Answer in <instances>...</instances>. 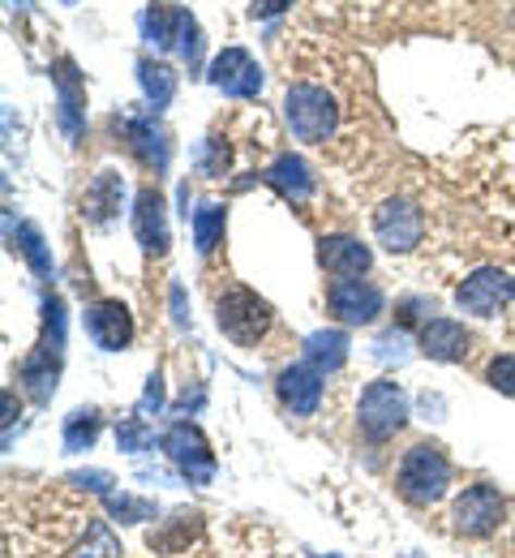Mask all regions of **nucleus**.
I'll return each instance as SVG.
<instances>
[{
  "label": "nucleus",
  "instance_id": "nucleus-1",
  "mask_svg": "<svg viewBox=\"0 0 515 558\" xmlns=\"http://www.w3.org/2000/svg\"><path fill=\"white\" fill-rule=\"evenodd\" d=\"M61 365H65V301L44 296V336L30 349V356L17 365V383L26 387V396L35 404H48L57 396Z\"/></svg>",
  "mask_w": 515,
  "mask_h": 558
},
{
  "label": "nucleus",
  "instance_id": "nucleus-2",
  "mask_svg": "<svg viewBox=\"0 0 515 558\" xmlns=\"http://www.w3.org/2000/svg\"><path fill=\"white\" fill-rule=\"evenodd\" d=\"M395 486H400V494L413 507H430L451 486V464H446V456H442L434 442H417L413 451H404L400 473H395Z\"/></svg>",
  "mask_w": 515,
  "mask_h": 558
},
{
  "label": "nucleus",
  "instance_id": "nucleus-3",
  "mask_svg": "<svg viewBox=\"0 0 515 558\" xmlns=\"http://www.w3.org/2000/svg\"><path fill=\"white\" fill-rule=\"evenodd\" d=\"M216 323H220V331L232 344L249 349V344H258V340L271 331L275 314H271V305H267L258 292H249V288H228L220 296V305H216Z\"/></svg>",
  "mask_w": 515,
  "mask_h": 558
},
{
  "label": "nucleus",
  "instance_id": "nucleus-4",
  "mask_svg": "<svg viewBox=\"0 0 515 558\" xmlns=\"http://www.w3.org/2000/svg\"><path fill=\"white\" fill-rule=\"evenodd\" d=\"M284 117H289V125L301 142H327L335 134L340 108H335L331 90H322L314 82H296L284 95Z\"/></svg>",
  "mask_w": 515,
  "mask_h": 558
},
{
  "label": "nucleus",
  "instance_id": "nucleus-5",
  "mask_svg": "<svg viewBox=\"0 0 515 558\" xmlns=\"http://www.w3.org/2000/svg\"><path fill=\"white\" fill-rule=\"evenodd\" d=\"M404 421H408V396H404L400 383L378 378V383H369L366 391H361L357 425H361V434H366L369 442H387L391 434L404 429Z\"/></svg>",
  "mask_w": 515,
  "mask_h": 558
},
{
  "label": "nucleus",
  "instance_id": "nucleus-6",
  "mask_svg": "<svg viewBox=\"0 0 515 558\" xmlns=\"http://www.w3.org/2000/svg\"><path fill=\"white\" fill-rule=\"evenodd\" d=\"M163 451H168V460L181 469V477H185L189 486H211V482H216V456H211V442L203 438L198 425L176 421V425L163 434Z\"/></svg>",
  "mask_w": 515,
  "mask_h": 558
},
{
  "label": "nucleus",
  "instance_id": "nucleus-7",
  "mask_svg": "<svg viewBox=\"0 0 515 558\" xmlns=\"http://www.w3.org/2000/svg\"><path fill=\"white\" fill-rule=\"evenodd\" d=\"M515 296V279L499 267H481L455 288V305L464 314H477V318H494L507 301Z\"/></svg>",
  "mask_w": 515,
  "mask_h": 558
},
{
  "label": "nucleus",
  "instance_id": "nucleus-8",
  "mask_svg": "<svg viewBox=\"0 0 515 558\" xmlns=\"http://www.w3.org/2000/svg\"><path fill=\"white\" fill-rule=\"evenodd\" d=\"M451 524L464 537H490L503 524V494L494 486H468L451 507Z\"/></svg>",
  "mask_w": 515,
  "mask_h": 558
},
{
  "label": "nucleus",
  "instance_id": "nucleus-9",
  "mask_svg": "<svg viewBox=\"0 0 515 558\" xmlns=\"http://www.w3.org/2000/svg\"><path fill=\"white\" fill-rule=\"evenodd\" d=\"M373 232L391 254H408L426 232V215L413 203H404V198H391V203H382L373 210Z\"/></svg>",
  "mask_w": 515,
  "mask_h": 558
},
{
  "label": "nucleus",
  "instance_id": "nucleus-10",
  "mask_svg": "<svg viewBox=\"0 0 515 558\" xmlns=\"http://www.w3.org/2000/svg\"><path fill=\"white\" fill-rule=\"evenodd\" d=\"M327 305H331V314L340 323L366 327V323H373L382 314V292L373 283H366V279H335L327 288Z\"/></svg>",
  "mask_w": 515,
  "mask_h": 558
},
{
  "label": "nucleus",
  "instance_id": "nucleus-11",
  "mask_svg": "<svg viewBox=\"0 0 515 558\" xmlns=\"http://www.w3.org/2000/svg\"><path fill=\"white\" fill-rule=\"evenodd\" d=\"M86 336H90L95 349L103 352L130 349V340H134V314H130V305H121V301H95L86 310Z\"/></svg>",
  "mask_w": 515,
  "mask_h": 558
},
{
  "label": "nucleus",
  "instance_id": "nucleus-12",
  "mask_svg": "<svg viewBox=\"0 0 515 558\" xmlns=\"http://www.w3.org/2000/svg\"><path fill=\"white\" fill-rule=\"evenodd\" d=\"M207 77H211V86H220L223 95H232V99H254L262 90V70L245 48H223L220 57L211 61Z\"/></svg>",
  "mask_w": 515,
  "mask_h": 558
},
{
  "label": "nucleus",
  "instance_id": "nucleus-13",
  "mask_svg": "<svg viewBox=\"0 0 515 558\" xmlns=\"http://www.w3.org/2000/svg\"><path fill=\"white\" fill-rule=\"evenodd\" d=\"M134 232H138V245L147 250L150 258H163L172 236H168V207H163V194L159 190H143L138 203H134Z\"/></svg>",
  "mask_w": 515,
  "mask_h": 558
},
{
  "label": "nucleus",
  "instance_id": "nucleus-14",
  "mask_svg": "<svg viewBox=\"0 0 515 558\" xmlns=\"http://www.w3.org/2000/svg\"><path fill=\"white\" fill-rule=\"evenodd\" d=\"M125 138H130L134 155L147 163L150 172H163V168H168V159H172V142H168V130L159 125L155 112L125 117Z\"/></svg>",
  "mask_w": 515,
  "mask_h": 558
},
{
  "label": "nucleus",
  "instance_id": "nucleus-15",
  "mask_svg": "<svg viewBox=\"0 0 515 558\" xmlns=\"http://www.w3.org/2000/svg\"><path fill=\"white\" fill-rule=\"evenodd\" d=\"M280 400L293 409L296 417H314L322 404V369H314L309 361H296L280 374Z\"/></svg>",
  "mask_w": 515,
  "mask_h": 558
},
{
  "label": "nucleus",
  "instance_id": "nucleus-16",
  "mask_svg": "<svg viewBox=\"0 0 515 558\" xmlns=\"http://www.w3.org/2000/svg\"><path fill=\"white\" fill-rule=\"evenodd\" d=\"M52 82H57V95H61V130L70 142H77L86 134V86H82V73L70 57L57 65Z\"/></svg>",
  "mask_w": 515,
  "mask_h": 558
},
{
  "label": "nucleus",
  "instance_id": "nucleus-17",
  "mask_svg": "<svg viewBox=\"0 0 515 558\" xmlns=\"http://www.w3.org/2000/svg\"><path fill=\"white\" fill-rule=\"evenodd\" d=\"M318 263H322L327 276L357 279L369 271L373 254H369L361 241H353V236H322V241H318Z\"/></svg>",
  "mask_w": 515,
  "mask_h": 558
},
{
  "label": "nucleus",
  "instance_id": "nucleus-18",
  "mask_svg": "<svg viewBox=\"0 0 515 558\" xmlns=\"http://www.w3.org/2000/svg\"><path fill=\"white\" fill-rule=\"evenodd\" d=\"M121 203H125V181H121V172H99V177L86 185V194H82V215H86V223H108V219L121 215Z\"/></svg>",
  "mask_w": 515,
  "mask_h": 558
},
{
  "label": "nucleus",
  "instance_id": "nucleus-19",
  "mask_svg": "<svg viewBox=\"0 0 515 558\" xmlns=\"http://www.w3.org/2000/svg\"><path fill=\"white\" fill-rule=\"evenodd\" d=\"M262 181L275 190V194H284L289 203H305L309 194H314V177H309V168H305V159L301 155H275V163L262 172Z\"/></svg>",
  "mask_w": 515,
  "mask_h": 558
},
{
  "label": "nucleus",
  "instance_id": "nucleus-20",
  "mask_svg": "<svg viewBox=\"0 0 515 558\" xmlns=\"http://www.w3.org/2000/svg\"><path fill=\"white\" fill-rule=\"evenodd\" d=\"M421 352L430 361H464L468 356V331L455 318H430L421 327Z\"/></svg>",
  "mask_w": 515,
  "mask_h": 558
},
{
  "label": "nucleus",
  "instance_id": "nucleus-21",
  "mask_svg": "<svg viewBox=\"0 0 515 558\" xmlns=\"http://www.w3.org/2000/svg\"><path fill=\"white\" fill-rule=\"evenodd\" d=\"M305 361L314 365V369H340L344 361H348V336L344 331H314L309 340H305Z\"/></svg>",
  "mask_w": 515,
  "mask_h": 558
},
{
  "label": "nucleus",
  "instance_id": "nucleus-22",
  "mask_svg": "<svg viewBox=\"0 0 515 558\" xmlns=\"http://www.w3.org/2000/svg\"><path fill=\"white\" fill-rule=\"evenodd\" d=\"M172 44H176V52H181V61L189 65V73L203 70V26H198V17L189 13V9H176V31H172Z\"/></svg>",
  "mask_w": 515,
  "mask_h": 558
},
{
  "label": "nucleus",
  "instance_id": "nucleus-23",
  "mask_svg": "<svg viewBox=\"0 0 515 558\" xmlns=\"http://www.w3.org/2000/svg\"><path fill=\"white\" fill-rule=\"evenodd\" d=\"M138 82H143V90H147L150 108L159 112V108H168L172 104V95H176V73L168 70L163 61H138Z\"/></svg>",
  "mask_w": 515,
  "mask_h": 558
},
{
  "label": "nucleus",
  "instance_id": "nucleus-24",
  "mask_svg": "<svg viewBox=\"0 0 515 558\" xmlns=\"http://www.w3.org/2000/svg\"><path fill=\"white\" fill-rule=\"evenodd\" d=\"M13 250L30 263V271L39 279L52 276V254H48V245H44V232L35 228V223H17V232H13Z\"/></svg>",
  "mask_w": 515,
  "mask_h": 558
},
{
  "label": "nucleus",
  "instance_id": "nucleus-25",
  "mask_svg": "<svg viewBox=\"0 0 515 558\" xmlns=\"http://www.w3.org/2000/svg\"><path fill=\"white\" fill-rule=\"evenodd\" d=\"M223 228H228V210L220 203H203L194 210V245H198V254H211L220 245Z\"/></svg>",
  "mask_w": 515,
  "mask_h": 558
},
{
  "label": "nucleus",
  "instance_id": "nucleus-26",
  "mask_svg": "<svg viewBox=\"0 0 515 558\" xmlns=\"http://www.w3.org/2000/svg\"><path fill=\"white\" fill-rule=\"evenodd\" d=\"M172 31H176V9H168L163 0L147 4V13H143V39H147L150 48H168L172 44Z\"/></svg>",
  "mask_w": 515,
  "mask_h": 558
},
{
  "label": "nucleus",
  "instance_id": "nucleus-27",
  "mask_svg": "<svg viewBox=\"0 0 515 558\" xmlns=\"http://www.w3.org/2000/svg\"><path fill=\"white\" fill-rule=\"evenodd\" d=\"M99 438V413L95 409H77L65 417V451H90Z\"/></svg>",
  "mask_w": 515,
  "mask_h": 558
},
{
  "label": "nucleus",
  "instance_id": "nucleus-28",
  "mask_svg": "<svg viewBox=\"0 0 515 558\" xmlns=\"http://www.w3.org/2000/svg\"><path fill=\"white\" fill-rule=\"evenodd\" d=\"M103 507H108L121 524H143V520L155 515V502L134 498V494H121V489H108V494H103Z\"/></svg>",
  "mask_w": 515,
  "mask_h": 558
},
{
  "label": "nucleus",
  "instance_id": "nucleus-29",
  "mask_svg": "<svg viewBox=\"0 0 515 558\" xmlns=\"http://www.w3.org/2000/svg\"><path fill=\"white\" fill-rule=\"evenodd\" d=\"M77 558H121V542L112 537V529H108L103 520H90V524H86V542H82Z\"/></svg>",
  "mask_w": 515,
  "mask_h": 558
},
{
  "label": "nucleus",
  "instance_id": "nucleus-30",
  "mask_svg": "<svg viewBox=\"0 0 515 558\" xmlns=\"http://www.w3.org/2000/svg\"><path fill=\"white\" fill-rule=\"evenodd\" d=\"M150 442H155V429L143 417H125L117 425V447L121 451H147Z\"/></svg>",
  "mask_w": 515,
  "mask_h": 558
},
{
  "label": "nucleus",
  "instance_id": "nucleus-31",
  "mask_svg": "<svg viewBox=\"0 0 515 558\" xmlns=\"http://www.w3.org/2000/svg\"><path fill=\"white\" fill-rule=\"evenodd\" d=\"M486 378H490V387H494V391L515 396V356H512V352L494 356V361H490V369H486Z\"/></svg>",
  "mask_w": 515,
  "mask_h": 558
},
{
  "label": "nucleus",
  "instance_id": "nucleus-32",
  "mask_svg": "<svg viewBox=\"0 0 515 558\" xmlns=\"http://www.w3.org/2000/svg\"><path fill=\"white\" fill-rule=\"evenodd\" d=\"M223 168H228V146L220 138H211L203 146V172L207 177H223Z\"/></svg>",
  "mask_w": 515,
  "mask_h": 558
},
{
  "label": "nucleus",
  "instance_id": "nucleus-33",
  "mask_svg": "<svg viewBox=\"0 0 515 558\" xmlns=\"http://www.w3.org/2000/svg\"><path fill=\"white\" fill-rule=\"evenodd\" d=\"M168 301H172V323H176V327H189V310H185V283H181V279H172Z\"/></svg>",
  "mask_w": 515,
  "mask_h": 558
},
{
  "label": "nucleus",
  "instance_id": "nucleus-34",
  "mask_svg": "<svg viewBox=\"0 0 515 558\" xmlns=\"http://www.w3.org/2000/svg\"><path fill=\"white\" fill-rule=\"evenodd\" d=\"M138 409H143V413H150V409L159 413V409H163V374H159V369L147 378V391H143V404H138Z\"/></svg>",
  "mask_w": 515,
  "mask_h": 558
},
{
  "label": "nucleus",
  "instance_id": "nucleus-35",
  "mask_svg": "<svg viewBox=\"0 0 515 558\" xmlns=\"http://www.w3.org/2000/svg\"><path fill=\"white\" fill-rule=\"evenodd\" d=\"M289 4H293V0H254L249 13H254V17H275V13H284Z\"/></svg>",
  "mask_w": 515,
  "mask_h": 558
},
{
  "label": "nucleus",
  "instance_id": "nucleus-36",
  "mask_svg": "<svg viewBox=\"0 0 515 558\" xmlns=\"http://www.w3.org/2000/svg\"><path fill=\"white\" fill-rule=\"evenodd\" d=\"M13 4H17V9H26V0H13Z\"/></svg>",
  "mask_w": 515,
  "mask_h": 558
},
{
  "label": "nucleus",
  "instance_id": "nucleus-37",
  "mask_svg": "<svg viewBox=\"0 0 515 558\" xmlns=\"http://www.w3.org/2000/svg\"><path fill=\"white\" fill-rule=\"evenodd\" d=\"M327 558H340V555H327Z\"/></svg>",
  "mask_w": 515,
  "mask_h": 558
}]
</instances>
